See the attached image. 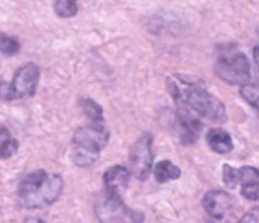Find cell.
<instances>
[{"instance_id":"4","label":"cell","mask_w":259,"mask_h":223,"mask_svg":"<svg viewBox=\"0 0 259 223\" xmlns=\"http://www.w3.org/2000/svg\"><path fill=\"white\" fill-rule=\"evenodd\" d=\"M96 214L102 223H141L143 214L131 210L118 193L106 190L99 196L96 204Z\"/></svg>"},{"instance_id":"23","label":"cell","mask_w":259,"mask_h":223,"mask_svg":"<svg viewBox=\"0 0 259 223\" xmlns=\"http://www.w3.org/2000/svg\"><path fill=\"white\" fill-rule=\"evenodd\" d=\"M0 88H2V82H0Z\"/></svg>"},{"instance_id":"22","label":"cell","mask_w":259,"mask_h":223,"mask_svg":"<svg viewBox=\"0 0 259 223\" xmlns=\"http://www.w3.org/2000/svg\"><path fill=\"white\" fill-rule=\"evenodd\" d=\"M24 223H44L42 220H39V219H27Z\"/></svg>"},{"instance_id":"6","label":"cell","mask_w":259,"mask_h":223,"mask_svg":"<svg viewBox=\"0 0 259 223\" xmlns=\"http://www.w3.org/2000/svg\"><path fill=\"white\" fill-rule=\"evenodd\" d=\"M38 79H39V68L36 64L27 62V64L21 65L17 70V73L8 88V97L9 99H23V97L32 96L36 90Z\"/></svg>"},{"instance_id":"14","label":"cell","mask_w":259,"mask_h":223,"mask_svg":"<svg viewBox=\"0 0 259 223\" xmlns=\"http://www.w3.org/2000/svg\"><path fill=\"white\" fill-rule=\"evenodd\" d=\"M82 109L85 113V116L88 119L93 120V123H102L103 122V113H102V108L91 99H83L82 100Z\"/></svg>"},{"instance_id":"13","label":"cell","mask_w":259,"mask_h":223,"mask_svg":"<svg viewBox=\"0 0 259 223\" xmlns=\"http://www.w3.org/2000/svg\"><path fill=\"white\" fill-rule=\"evenodd\" d=\"M53 9L56 15L62 18H70L77 14V3L73 0H58L53 3Z\"/></svg>"},{"instance_id":"17","label":"cell","mask_w":259,"mask_h":223,"mask_svg":"<svg viewBox=\"0 0 259 223\" xmlns=\"http://www.w3.org/2000/svg\"><path fill=\"white\" fill-rule=\"evenodd\" d=\"M223 181L229 189H235L237 185H240V170H237L231 166H225L223 167Z\"/></svg>"},{"instance_id":"3","label":"cell","mask_w":259,"mask_h":223,"mask_svg":"<svg viewBox=\"0 0 259 223\" xmlns=\"http://www.w3.org/2000/svg\"><path fill=\"white\" fill-rule=\"evenodd\" d=\"M109 132L102 123H91L79 128L73 135L71 158L79 167H88L99 160L100 151L106 146Z\"/></svg>"},{"instance_id":"16","label":"cell","mask_w":259,"mask_h":223,"mask_svg":"<svg viewBox=\"0 0 259 223\" xmlns=\"http://www.w3.org/2000/svg\"><path fill=\"white\" fill-rule=\"evenodd\" d=\"M20 50V43L8 35H0V52L5 55H14Z\"/></svg>"},{"instance_id":"9","label":"cell","mask_w":259,"mask_h":223,"mask_svg":"<svg viewBox=\"0 0 259 223\" xmlns=\"http://www.w3.org/2000/svg\"><path fill=\"white\" fill-rule=\"evenodd\" d=\"M240 185L241 193L249 201L259 199V170L255 167L240 169Z\"/></svg>"},{"instance_id":"12","label":"cell","mask_w":259,"mask_h":223,"mask_svg":"<svg viewBox=\"0 0 259 223\" xmlns=\"http://www.w3.org/2000/svg\"><path fill=\"white\" fill-rule=\"evenodd\" d=\"M153 175L158 182H168L178 179L181 176V170L170 161H159L153 169Z\"/></svg>"},{"instance_id":"2","label":"cell","mask_w":259,"mask_h":223,"mask_svg":"<svg viewBox=\"0 0 259 223\" xmlns=\"http://www.w3.org/2000/svg\"><path fill=\"white\" fill-rule=\"evenodd\" d=\"M62 187L64 182L59 175L36 170L23 178L18 187V199L26 208H44L58 201Z\"/></svg>"},{"instance_id":"21","label":"cell","mask_w":259,"mask_h":223,"mask_svg":"<svg viewBox=\"0 0 259 223\" xmlns=\"http://www.w3.org/2000/svg\"><path fill=\"white\" fill-rule=\"evenodd\" d=\"M253 56H255V61H256V64H258V67H259V46L255 47V50H253Z\"/></svg>"},{"instance_id":"18","label":"cell","mask_w":259,"mask_h":223,"mask_svg":"<svg viewBox=\"0 0 259 223\" xmlns=\"http://www.w3.org/2000/svg\"><path fill=\"white\" fill-rule=\"evenodd\" d=\"M17 151H18V141L14 140V138H11V140H8L3 146H0V158H2V160H8V158H11Z\"/></svg>"},{"instance_id":"15","label":"cell","mask_w":259,"mask_h":223,"mask_svg":"<svg viewBox=\"0 0 259 223\" xmlns=\"http://www.w3.org/2000/svg\"><path fill=\"white\" fill-rule=\"evenodd\" d=\"M241 96L247 103H250L256 111H259V85L246 84L241 87Z\"/></svg>"},{"instance_id":"19","label":"cell","mask_w":259,"mask_h":223,"mask_svg":"<svg viewBox=\"0 0 259 223\" xmlns=\"http://www.w3.org/2000/svg\"><path fill=\"white\" fill-rule=\"evenodd\" d=\"M240 223H259V208H253L243 216Z\"/></svg>"},{"instance_id":"10","label":"cell","mask_w":259,"mask_h":223,"mask_svg":"<svg viewBox=\"0 0 259 223\" xmlns=\"http://www.w3.org/2000/svg\"><path fill=\"white\" fill-rule=\"evenodd\" d=\"M129 170L121 167V166H114L109 170L105 172L103 175V181L106 185V190L112 192V193H120L123 189L127 187L129 182Z\"/></svg>"},{"instance_id":"1","label":"cell","mask_w":259,"mask_h":223,"mask_svg":"<svg viewBox=\"0 0 259 223\" xmlns=\"http://www.w3.org/2000/svg\"><path fill=\"white\" fill-rule=\"evenodd\" d=\"M168 88L181 108H187L188 111L217 123L226 122V106L215 96L209 94L202 82H188L182 78H171L168 81Z\"/></svg>"},{"instance_id":"7","label":"cell","mask_w":259,"mask_h":223,"mask_svg":"<svg viewBox=\"0 0 259 223\" xmlns=\"http://www.w3.org/2000/svg\"><path fill=\"white\" fill-rule=\"evenodd\" d=\"M131 172L138 179H146L152 170L153 155H152V137L144 134L131 151Z\"/></svg>"},{"instance_id":"5","label":"cell","mask_w":259,"mask_h":223,"mask_svg":"<svg viewBox=\"0 0 259 223\" xmlns=\"http://www.w3.org/2000/svg\"><path fill=\"white\" fill-rule=\"evenodd\" d=\"M215 70H217V75L223 81L232 85H237V84L246 85L250 79V64L246 55L240 52L225 55L223 58H220Z\"/></svg>"},{"instance_id":"20","label":"cell","mask_w":259,"mask_h":223,"mask_svg":"<svg viewBox=\"0 0 259 223\" xmlns=\"http://www.w3.org/2000/svg\"><path fill=\"white\" fill-rule=\"evenodd\" d=\"M12 137L9 135L8 129L5 126H0V146H3L8 140H11Z\"/></svg>"},{"instance_id":"8","label":"cell","mask_w":259,"mask_h":223,"mask_svg":"<svg viewBox=\"0 0 259 223\" xmlns=\"http://www.w3.org/2000/svg\"><path fill=\"white\" fill-rule=\"evenodd\" d=\"M203 208L215 219H223L232 208V199L228 193L214 190L208 192L203 198Z\"/></svg>"},{"instance_id":"11","label":"cell","mask_w":259,"mask_h":223,"mask_svg":"<svg viewBox=\"0 0 259 223\" xmlns=\"http://www.w3.org/2000/svg\"><path fill=\"white\" fill-rule=\"evenodd\" d=\"M206 141L209 147L217 154H229L234 149L231 135L222 129H211L206 135Z\"/></svg>"}]
</instances>
